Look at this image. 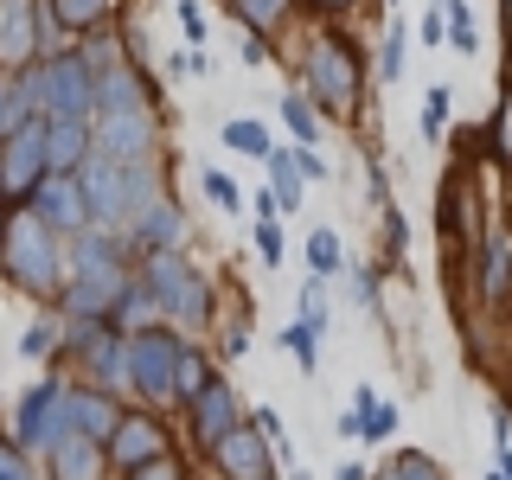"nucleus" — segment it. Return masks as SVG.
Returning a JSON list of instances; mask_svg holds the SVG:
<instances>
[{"instance_id":"47","label":"nucleus","mask_w":512,"mask_h":480,"mask_svg":"<svg viewBox=\"0 0 512 480\" xmlns=\"http://www.w3.org/2000/svg\"><path fill=\"white\" fill-rule=\"evenodd\" d=\"M327 7H352V0H327Z\"/></svg>"},{"instance_id":"27","label":"nucleus","mask_w":512,"mask_h":480,"mask_svg":"<svg viewBox=\"0 0 512 480\" xmlns=\"http://www.w3.org/2000/svg\"><path fill=\"white\" fill-rule=\"evenodd\" d=\"M282 122L295 128V141H308V148L320 141V116H314V103H308V96H288V103H282Z\"/></svg>"},{"instance_id":"18","label":"nucleus","mask_w":512,"mask_h":480,"mask_svg":"<svg viewBox=\"0 0 512 480\" xmlns=\"http://www.w3.org/2000/svg\"><path fill=\"white\" fill-rule=\"evenodd\" d=\"M45 160H52V173H84L90 122H45Z\"/></svg>"},{"instance_id":"15","label":"nucleus","mask_w":512,"mask_h":480,"mask_svg":"<svg viewBox=\"0 0 512 480\" xmlns=\"http://www.w3.org/2000/svg\"><path fill=\"white\" fill-rule=\"evenodd\" d=\"M77 346H84V359H90V378H96V384H128V340H116V333H103L96 320H84Z\"/></svg>"},{"instance_id":"48","label":"nucleus","mask_w":512,"mask_h":480,"mask_svg":"<svg viewBox=\"0 0 512 480\" xmlns=\"http://www.w3.org/2000/svg\"><path fill=\"white\" fill-rule=\"evenodd\" d=\"M0 244H7V224H0Z\"/></svg>"},{"instance_id":"38","label":"nucleus","mask_w":512,"mask_h":480,"mask_svg":"<svg viewBox=\"0 0 512 480\" xmlns=\"http://www.w3.org/2000/svg\"><path fill=\"white\" fill-rule=\"evenodd\" d=\"M282 340H288V346H295V359H301V372H314V365H320V352H314V333H308V327H288V333H282Z\"/></svg>"},{"instance_id":"5","label":"nucleus","mask_w":512,"mask_h":480,"mask_svg":"<svg viewBox=\"0 0 512 480\" xmlns=\"http://www.w3.org/2000/svg\"><path fill=\"white\" fill-rule=\"evenodd\" d=\"M52 180V160H45V116H26L13 135H0V199H32Z\"/></svg>"},{"instance_id":"13","label":"nucleus","mask_w":512,"mask_h":480,"mask_svg":"<svg viewBox=\"0 0 512 480\" xmlns=\"http://www.w3.org/2000/svg\"><path fill=\"white\" fill-rule=\"evenodd\" d=\"M64 416H71V436L84 442H109L122 429V410L103 391H64Z\"/></svg>"},{"instance_id":"24","label":"nucleus","mask_w":512,"mask_h":480,"mask_svg":"<svg viewBox=\"0 0 512 480\" xmlns=\"http://www.w3.org/2000/svg\"><path fill=\"white\" fill-rule=\"evenodd\" d=\"M269 186H276V205H282V212H295V205H301V173H295V154L269 148Z\"/></svg>"},{"instance_id":"19","label":"nucleus","mask_w":512,"mask_h":480,"mask_svg":"<svg viewBox=\"0 0 512 480\" xmlns=\"http://www.w3.org/2000/svg\"><path fill=\"white\" fill-rule=\"evenodd\" d=\"M263 436L256 429H237L231 442H218V468L231 474V480H263Z\"/></svg>"},{"instance_id":"23","label":"nucleus","mask_w":512,"mask_h":480,"mask_svg":"<svg viewBox=\"0 0 512 480\" xmlns=\"http://www.w3.org/2000/svg\"><path fill=\"white\" fill-rule=\"evenodd\" d=\"M167 314H180V327H205V320H212V282L186 276V288L167 301Z\"/></svg>"},{"instance_id":"49","label":"nucleus","mask_w":512,"mask_h":480,"mask_svg":"<svg viewBox=\"0 0 512 480\" xmlns=\"http://www.w3.org/2000/svg\"><path fill=\"white\" fill-rule=\"evenodd\" d=\"M487 480H500V474H487Z\"/></svg>"},{"instance_id":"33","label":"nucleus","mask_w":512,"mask_h":480,"mask_svg":"<svg viewBox=\"0 0 512 480\" xmlns=\"http://www.w3.org/2000/svg\"><path fill=\"white\" fill-rule=\"evenodd\" d=\"M442 128H448V90L436 84L423 96V141H442Z\"/></svg>"},{"instance_id":"17","label":"nucleus","mask_w":512,"mask_h":480,"mask_svg":"<svg viewBox=\"0 0 512 480\" xmlns=\"http://www.w3.org/2000/svg\"><path fill=\"white\" fill-rule=\"evenodd\" d=\"M32 45H39V32H32V0H0V58L20 71V64H32Z\"/></svg>"},{"instance_id":"12","label":"nucleus","mask_w":512,"mask_h":480,"mask_svg":"<svg viewBox=\"0 0 512 480\" xmlns=\"http://www.w3.org/2000/svg\"><path fill=\"white\" fill-rule=\"evenodd\" d=\"M160 455H167V436L154 429V416H122V429L109 436V461H116L122 474H135V468H148Z\"/></svg>"},{"instance_id":"28","label":"nucleus","mask_w":512,"mask_h":480,"mask_svg":"<svg viewBox=\"0 0 512 480\" xmlns=\"http://www.w3.org/2000/svg\"><path fill=\"white\" fill-rule=\"evenodd\" d=\"M231 7H237V20H244L250 32H269L288 13V0H231Z\"/></svg>"},{"instance_id":"3","label":"nucleus","mask_w":512,"mask_h":480,"mask_svg":"<svg viewBox=\"0 0 512 480\" xmlns=\"http://www.w3.org/2000/svg\"><path fill=\"white\" fill-rule=\"evenodd\" d=\"M359 52H352L346 39H314L308 52V103H320L327 116H352L359 109Z\"/></svg>"},{"instance_id":"25","label":"nucleus","mask_w":512,"mask_h":480,"mask_svg":"<svg viewBox=\"0 0 512 480\" xmlns=\"http://www.w3.org/2000/svg\"><path fill=\"white\" fill-rule=\"evenodd\" d=\"M378 480H448V474H442L436 461L423 455V448H404V455H397V461H391V468H384Z\"/></svg>"},{"instance_id":"35","label":"nucleus","mask_w":512,"mask_h":480,"mask_svg":"<svg viewBox=\"0 0 512 480\" xmlns=\"http://www.w3.org/2000/svg\"><path fill=\"white\" fill-rule=\"evenodd\" d=\"M205 384H212V372H205V359H199V352H186V359H180V384H173V397H199Z\"/></svg>"},{"instance_id":"11","label":"nucleus","mask_w":512,"mask_h":480,"mask_svg":"<svg viewBox=\"0 0 512 480\" xmlns=\"http://www.w3.org/2000/svg\"><path fill=\"white\" fill-rule=\"evenodd\" d=\"M192 429H199V442L218 455V442H231L237 436V397H231V384L212 378L199 397H192Z\"/></svg>"},{"instance_id":"4","label":"nucleus","mask_w":512,"mask_h":480,"mask_svg":"<svg viewBox=\"0 0 512 480\" xmlns=\"http://www.w3.org/2000/svg\"><path fill=\"white\" fill-rule=\"evenodd\" d=\"M0 256H7V276L20 282L26 295H52V288H58V237L45 231L32 212H20V218L7 224Z\"/></svg>"},{"instance_id":"34","label":"nucleus","mask_w":512,"mask_h":480,"mask_svg":"<svg viewBox=\"0 0 512 480\" xmlns=\"http://www.w3.org/2000/svg\"><path fill=\"white\" fill-rule=\"evenodd\" d=\"M301 327H308V333H327V295H320V276L301 288Z\"/></svg>"},{"instance_id":"2","label":"nucleus","mask_w":512,"mask_h":480,"mask_svg":"<svg viewBox=\"0 0 512 480\" xmlns=\"http://www.w3.org/2000/svg\"><path fill=\"white\" fill-rule=\"evenodd\" d=\"M122 244L109 231H90V237H77V256H71V288H64V308H71L77 320H96V314H109L122 301Z\"/></svg>"},{"instance_id":"39","label":"nucleus","mask_w":512,"mask_h":480,"mask_svg":"<svg viewBox=\"0 0 512 480\" xmlns=\"http://www.w3.org/2000/svg\"><path fill=\"white\" fill-rule=\"evenodd\" d=\"M0 480H32V468L20 461V448H13V442H0Z\"/></svg>"},{"instance_id":"37","label":"nucleus","mask_w":512,"mask_h":480,"mask_svg":"<svg viewBox=\"0 0 512 480\" xmlns=\"http://www.w3.org/2000/svg\"><path fill=\"white\" fill-rule=\"evenodd\" d=\"M256 256H263V263H269V269H276V263H282V231H276V224H269V218H263V224H256Z\"/></svg>"},{"instance_id":"16","label":"nucleus","mask_w":512,"mask_h":480,"mask_svg":"<svg viewBox=\"0 0 512 480\" xmlns=\"http://www.w3.org/2000/svg\"><path fill=\"white\" fill-rule=\"evenodd\" d=\"M506 288H512V231L493 224V231L480 237V295L506 301Z\"/></svg>"},{"instance_id":"7","label":"nucleus","mask_w":512,"mask_h":480,"mask_svg":"<svg viewBox=\"0 0 512 480\" xmlns=\"http://www.w3.org/2000/svg\"><path fill=\"white\" fill-rule=\"evenodd\" d=\"M180 359H186L180 340H167L160 327H141L135 340H128V384H135L141 397H173V384H180Z\"/></svg>"},{"instance_id":"43","label":"nucleus","mask_w":512,"mask_h":480,"mask_svg":"<svg viewBox=\"0 0 512 480\" xmlns=\"http://www.w3.org/2000/svg\"><path fill=\"white\" fill-rule=\"evenodd\" d=\"M295 173H301V180H327V160H314V154H295Z\"/></svg>"},{"instance_id":"31","label":"nucleus","mask_w":512,"mask_h":480,"mask_svg":"<svg viewBox=\"0 0 512 480\" xmlns=\"http://www.w3.org/2000/svg\"><path fill=\"white\" fill-rule=\"evenodd\" d=\"M308 263H314V276H333V269H340V237H333V231H314L308 237Z\"/></svg>"},{"instance_id":"29","label":"nucleus","mask_w":512,"mask_h":480,"mask_svg":"<svg viewBox=\"0 0 512 480\" xmlns=\"http://www.w3.org/2000/svg\"><path fill=\"white\" fill-rule=\"evenodd\" d=\"M224 148L263 154V160H269V128H256V122H224Z\"/></svg>"},{"instance_id":"32","label":"nucleus","mask_w":512,"mask_h":480,"mask_svg":"<svg viewBox=\"0 0 512 480\" xmlns=\"http://www.w3.org/2000/svg\"><path fill=\"white\" fill-rule=\"evenodd\" d=\"M378 77H384V84H397V77H404V26H391V32H384V52H378Z\"/></svg>"},{"instance_id":"8","label":"nucleus","mask_w":512,"mask_h":480,"mask_svg":"<svg viewBox=\"0 0 512 480\" xmlns=\"http://www.w3.org/2000/svg\"><path fill=\"white\" fill-rule=\"evenodd\" d=\"M71 436V416H64V384H32L20 397V416H13V448H58Z\"/></svg>"},{"instance_id":"46","label":"nucleus","mask_w":512,"mask_h":480,"mask_svg":"<svg viewBox=\"0 0 512 480\" xmlns=\"http://www.w3.org/2000/svg\"><path fill=\"white\" fill-rule=\"evenodd\" d=\"M500 480H512V442L500 448Z\"/></svg>"},{"instance_id":"30","label":"nucleus","mask_w":512,"mask_h":480,"mask_svg":"<svg viewBox=\"0 0 512 480\" xmlns=\"http://www.w3.org/2000/svg\"><path fill=\"white\" fill-rule=\"evenodd\" d=\"M199 186H205V199H212L218 212H237V205H244V192H237V180H231V173H218V167L205 173Z\"/></svg>"},{"instance_id":"26","label":"nucleus","mask_w":512,"mask_h":480,"mask_svg":"<svg viewBox=\"0 0 512 480\" xmlns=\"http://www.w3.org/2000/svg\"><path fill=\"white\" fill-rule=\"evenodd\" d=\"M442 7H448V45H455V52H474V45H480V26H474L468 0H442Z\"/></svg>"},{"instance_id":"42","label":"nucleus","mask_w":512,"mask_h":480,"mask_svg":"<svg viewBox=\"0 0 512 480\" xmlns=\"http://www.w3.org/2000/svg\"><path fill=\"white\" fill-rule=\"evenodd\" d=\"M448 39V20L442 13H423V45H442Z\"/></svg>"},{"instance_id":"36","label":"nucleus","mask_w":512,"mask_h":480,"mask_svg":"<svg viewBox=\"0 0 512 480\" xmlns=\"http://www.w3.org/2000/svg\"><path fill=\"white\" fill-rule=\"evenodd\" d=\"M58 13H64V26H96L109 13V0H58Z\"/></svg>"},{"instance_id":"10","label":"nucleus","mask_w":512,"mask_h":480,"mask_svg":"<svg viewBox=\"0 0 512 480\" xmlns=\"http://www.w3.org/2000/svg\"><path fill=\"white\" fill-rule=\"evenodd\" d=\"M32 218H39L45 231H84V224H90L84 180H77V173H52V180L32 192Z\"/></svg>"},{"instance_id":"20","label":"nucleus","mask_w":512,"mask_h":480,"mask_svg":"<svg viewBox=\"0 0 512 480\" xmlns=\"http://www.w3.org/2000/svg\"><path fill=\"white\" fill-rule=\"evenodd\" d=\"M103 474V448L84 442V436H64L52 448V480H96Z\"/></svg>"},{"instance_id":"41","label":"nucleus","mask_w":512,"mask_h":480,"mask_svg":"<svg viewBox=\"0 0 512 480\" xmlns=\"http://www.w3.org/2000/svg\"><path fill=\"white\" fill-rule=\"evenodd\" d=\"M256 436H263V442H282V416L276 410H256Z\"/></svg>"},{"instance_id":"14","label":"nucleus","mask_w":512,"mask_h":480,"mask_svg":"<svg viewBox=\"0 0 512 480\" xmlns=\"http://www.w3.org/2000/svg\"><path fill=\"white\" fill-rule=\"evenodd\" d=\"M122 109H154V96L128 64H103L96 71V116H122Z\"/></svg>"},{"instance_id":"21","label":"nucleus","mask_w":512,"mask_h":480,"mask_svg":"<svg viewBox=\"0 0 512 480\" xmlns=\"http://www.w3.org/2000/svg\"><path fill=\"white\" fill-rule=\"evenodd\" d=\"M352 416H359V436L384 442L397 429V404H384V397H372V384H359V397H352Z\"/></svg>"},{"instance_id":"44","label":"nucleus","mask_w":512,"mask_h":480,"mask_svg":"<svg viewBox=\"0 0 512 480\" xmlns=\"http://www.w3.org/2000/svg\"><path fill=\"white\" fill-rule=\"evenodd\" d=\"M180 20H186V32H192V39H199V32H205V13L192 7V0H180Z\"/></svg>"},{"instance_id":"9","label":"nucleus","mask_w":512,"mask_h":480,"mask_svg":"<svg viewBox=\"0 0 512 480\" xmlns=\"http://www.w3.org/2000/svg\"><path fill=\"white\" fill-rule=\"evenodd\" d=\"M148 148H154V116L148 109L96 116V128H90V154H103V160H148Z\"/></svg>"},{"instance_id":"45","label":"nucleus","mask_w":512,"mask_h":480,"mask_svg":"<svg viewBox=\"0 0 512 480\" xmlns=\"http://www.w3.org/2000/svg\"><path fill=\"white\" fill-rule=\"evenodd\" d=\"M333 480H365V468H359V461H346V468L333 474Z\"/></svg>"},{"instance_id":"1","label":"nucleus","mask_w":512,"mask_h":480,"mask_svg":"<svg viewBox=\"0 0 512 480\" xmlns=\"http://www.w3.org/2000/svg\"><path fill=\"white\" fill-rule=\"evenodd\" d=\"M77 180H84L90 218H103V224H141L160 205L154 160H103V154H90Z\"/></svg>"},{"instance_id":"6","label":"nucleus","mask_w":512,"mask_h":480,"mask_svg":"<svg viewBox=\"0 0 512 480\" xmlns=\"http://www.w3.org/2000/svg\"><path fill=\"white\" fill-rule=\"evenodd\" d=\"M96 109V71L84 58H52L39 71V116L45 122H90Z\"/></svg>"},{"instance_id":"22","label":"nucleus","mask_w":512,"mask_h":480,"mask_svg":"<svg viewBox=\"0 0 512 480\" xmlns=\"http://www.w3.org/2000/svg\"><path fill=\"white\" fill-rule=\"evenodd\" d=\"M180 231H186V218H180V212H173V205H167V199H160V205H154V212H148V218H141V224H135V237H141V244H148L154 256H160V250H167V244H180Z\"/></svg>"},{"instance_id":"40","label":"nucleus","mask_w":512,"mask_h":480,"mask_svg":"<svg viewBox=\"0 0 512 480\" xmlns=\"http://www.w3.org/2000/svg\"><path fill=\"white\" fill-rule=\"evenodd\" d=\"M128 480H180V468H173V455H160V461H148V468H135Z\"/></svg>"}]
</instances>
